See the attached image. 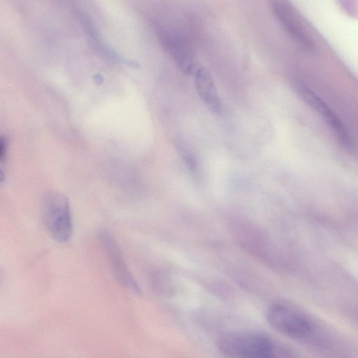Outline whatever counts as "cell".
I'll use <instances>...</instances> for the list:
<instances>
[{
  "label": "cell",
  "mask_w": 358,
  "mask_h": 358,
  "mask_svg": "<svg viewBox=\"0 0 358 358\" xmlns=\"http://www.w3.org/2000/svg\"><path fill=\"white\" fill-rule=\"evenodd\" d=\"M98 238L109 259L117 281L124 287L141 294L140 287L127 267L122 250L115 239L105 229L98 233Z\"/></svg>",
  "instance_id": "5b68a950"
},
{
  "label": "cell",
  "mask_w": 358,
  "mask_h": 358,
  "mask_svg": "<svg viewBox=\"0 0 358 358\" xmlns=\"http://www.w3.org/2000/svg\"><path fill=\"white\" fill-rule=\"evenodd\" d=\"M176 146L188 168L194 171L196 167V160L189 148L182 141H177Z\"/></svg>",
  "instance_id": "30bf717a"
},
{
  "label": "cell",
  "mask_w": 358,
  "mask_h": 358,
  "mask_svg": "<svg viewBox=\"0 0 358 358\" xmlns=\"http://www.w3.org/2000/svg\"><path fill=\"white\" fill-rule=\"evenodd\" d=\"M151 282L153 288L160 294L170 296L174 292L171 275L164 270H158L153 273Z\"/></svg>",
  "instance_id": "9c48e42d"
},
{
  "label": "cell",
  "mask_w": 358,
  "mask_h": 358,
  "mask_svg": "<svg viewBox=\"0 0 358 358\" xmlns=\"http://www.w3.org/2000/svg\"><path fill=\"white\" fill-rule=\"evenodd\" d=\"M161 40L180 70L187 76L192 75L194 71V59L189 45L178 37L168 34H164Z\"/></svg>",
  "instance_id": "52a82bcc"
},
{
  "label": "cell",
  "mask_w": 358,
  "mask_h": 358,
  "mask_svg": "<svg viewBox=\"0 0 358 358\" xmlns=\"http://www.w3.org/2000/svg\"><path fill=\"white\" fill-rule=\"evenodd\" d=\"M271 10L284 30L301 49L309 52L314 43L287 1H273Z\"/></svg>",
  "instance_id": "8992f818"
},
{
  "label": "cell",
  "mask_w": 358,
  "mask_h": 358,
  "mask_svg": "<svg viewBox=\"0 0 358 358\" xmlns=\"http://www.w3.org/2000/svg\"><path fill=\"white\" fill-rule=\"evenodd\" d=\"M219 351L229 358H275L273 341L256 331H233L217 341Z\"/></svg>",
  "instance_id": "6da1fadb"
},
{
  "label": "cell",
  "mask_w": 358,
  "mask_h": 358,
  "mask_svg": "<svg viewBox=\"0 0 358 358\" xmlns=\"http://www.w3.org/2000/svg\"><path fill=\"white\" fill-rule=\"evenodd\" d=\"M4 179V174L3 171L0 169V182L3 181Z\"/></svg>",
  "instance_id": "7c38bea8"
},
{
  "label": "cell",
  "mask_w": 358,
  "mask_h": 358,
  "mask_svg": "<svg viewBox=\"0 0 358 358\" xmlns=\"http://www.w3.org/2000/svg\"><path fill=\"white\" fill-rule=\"evenodd\" d=\"M194 83L201 101L214 113L222 110V102L209 71L203 66L195 72Z\"/></svg>",
  "instance_id": "ba28073f"
},
{
  "label": "cell",
  "mask_w": 358,
  "mask_h": 358,
  "mask_svg": "<svg viewBox=\"0 0 358 358\" xmlns=\"http://www.w3.org/2000/svg\"><path fill=\"white\" fill-rule=\"evenodd\" d=\"M41 214L44 225L50 236L59 243L71 237L73 221L68 198L56 190H48L43 196Z\"/></svg>",
  "instance_id": "7a4b0ae2"
},
{
  "label": "cell",
  "mask_w": 358,
  "mask_h": 358,
  "mask_svg": "<svg viewBox=\"0 0 358 358\" xmlns=\"http://www.w3.org/2000/svg\"><path fill=\"white\" fill-rule=\"evenodd\" d=\"M299 96L319 113L336 135L339 142L347 149H352V141L345 126L337 115L314 91L301 83L296 84Z\"/></svg>",
  "instance_id": "277c9868"
},
{
  "label": "cell",
  "mask_w": 358,
  "mask_h": 358,
  "mask_svg": "<svg viewBox=\"0 0 358 358\" xmlns=\"http://www.w3.org/2000/svg\"><path fill=\"white\" fill-rule=\"evenodd\" d=\"M8 143L3 135L0 134V162L5 159L7 152Z\"/></svg>",
  "instance_id": "8fae6325"
},
{
  "label": "cell",
  "mask_w": 358,
  "mask_h": 358,
  "mask_svg": "<svg viewBox=\"0 0 358 358\" xmlns=\"http://www.w3.org/2000/svg\"><path fill=\"white\" fill-rule=\"evenodd\" d=\"M268 324L279 333L295 339L307 338L313 331V323L300 309L285 302H275L266 310Z\"/></svg>",
  "instance_id": "3957f363"
}]
</instances>
